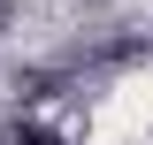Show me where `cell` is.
<instances>
[{"label": "cell", "instance_id": "obj_1", "mask_svg": "<svg viewBox=\"0 0 153 145\" xmlns=\"http://www.w3.org/2000/svg\"><path fill=\"white\" fill-rule=\"evenodd\" d=\"M0 145H69V138H54V130H38V122H16Z\"/></svg>", "mask_w": 153, "mask_h": 145}, {"label": "cell", "instance_id": "obj_2", "mask_svg": "<svg viewBox=\"0 0 153 145\" xmlns=\"http://www.w3.org/2000/svg\"><path fill=\"white\" fill-rule=\"evenodd\" d=\"M8 16H16V0H0V38H8Z\"/></svg>", "mask_w": 153, "mask_h": 145}]
</instances>
